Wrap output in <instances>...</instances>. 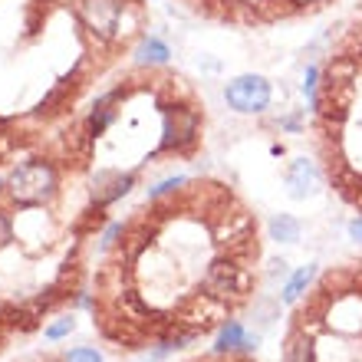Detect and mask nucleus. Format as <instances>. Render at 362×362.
<instances>
[{"label": "nucleus", "mask_w": 362, "mask_h": 362, "mask_svg": "<svg viewBox=\"0 0 362 362\" xmlns=\"http://www.w3.org/2000/svg\"><path fill=\"white\" fill-rule=\"evenodd\" d=\"M264 286V224L230 181L168 178L109 224L89 320L115 353H175L224 333Z\"/></svg>", "instance_id": "f257e3e1"}, {"label": "nucleus", "mask_w": 362, "mask_h": 362, "mask_svg": "<svg viewBox=\"0 0 362 362\" xmlns=\"http://www.w3.org/2000/svg\"><path fill=\"white\" fill-rule=\"evenodd\" d=\"M148 37V0H0V165L49 158Z\"/></svg>", "instance_id": "f03ea898"}, {"label": "nucleus", "mask_w": 362, "mask_h": 362, "mask_svg": "<svg viewBox=\"0 0 362 362\" xmlns=\"http://www.w3.org/2000/svg\"><path fill=\"white\" fill-rule=\"evenodd\" d=\"M89 178L23 158L0 181V356L43 333L69 306L89 310V250L76 228Z\"/></svg>", "instance_id": "7ed1b4c3"}, {"label": "nucleus", "mask_w": 362, "mask_h": 362, "mask_svg": "<svg viewBox=\"0 0 362 362\" xmlns=\"http://www.w3.org/2000/svg\"><path fill=\"white\" fill-rule=\"evenodd\" d=\"M208 105L188 76L135 63L93 99L69 139L66 172H139L148 165L194 162L204 152Z\"/></svg>", "instance_id": "20e7f679"}, {"label": "nucleus", "mask_w": 362, "mask_h": 362, "mask_svg": "<svg viewBox=\"0 0 362 362\" xmlns=\"http://www.w3.org/2000/svg\"><path fill=\"white\" fill-rule=\"evenodd\" d=\"M303 93L316 165L329 191L362 218V0L329 33Z\"/></svg>", "instance_id": "39448f33"}, {"label": "nucleus", "mask_w": 362, "mask_h": 362, "mask_svg": "<svg viewBox=\"0 0 362 362\" xmlns=\"http://www.w3.org/2000/svg\"><path fill=\"white\" fill-rule=\"evenodd\" d=\"M280 362H362V250L313 274L290 303Z\"/></svg>", "instance_id": "423d86ee"}, {"label": "nucleus", "mask_w": 362, "mask_h": 362, "mask_svg": "<svg viewBox=\"0 0 362 362\" xmlns=\"http://www.w3.org/2000/svg\"><path fill=\"white\" fill-rule=\"evenodd\" d=\"M198 20L238 30H270L320 17L339 0H175Z\"/></svg>", "instance_id": "0eeeda50"}, {"label": "nucleus", "mask_w": 362, "mask_h": 362, "mask_svg": "<svg viewBox=\"0 0 362 362\" xmlns=\"http://www.w3.org/2000/svg\"><path fill=\"white\" fill-rule=\"evenodd\" d=\"M224 103L240 115H257L274 103V86H270L264 76L244 73V76H234L228 86H224Z\"/></svg>", "instance_id": "6e6552de"}, {"label": "nucleus", "mask_w": 362, "mask_h": 362, "mask_svg": "<svg viewBox=\"0 0 362 362\" xmlns=\"http://www.w3.org/2000/svg\"><path fill=\"white\" fill-rule=\"evenodd\" d=\"M142 185L139 172H119V168H95L89 175V201L99 208H112L115 201L129 198Z\"/></svg>", "instance_id": "1a4fd4ad"}, {"label": "nucleus", "mask_w": 362, "mask_h": 362, "mask_svg": "<svg viewBox=\"0 0 362 362\" xmlns=\"http://www.w3.org/2000/svg\"><path fill=\"white\" fill-rule=\"evenodd\" d=\"M286 188L293 198H306V194H316V188L323 185V172H320V165L310 162V158H293V162L286 165Z\"/></svg>", "instance_id": "9d476101"}, {"label": "nucleus", "mask_w": 362, "mask_h": 362, "mask_svg": "<svg viewBox=\"0 0 362 362\" xmlns=\"http://www.w3.org/2000/svg\"><path fill=\"white\" fill-rule=\"evenodd\" d=\"M181 362H260L257 356L244 349V346H218V349H208V353H194Z\"/></svg>", "instance_id": "9b49d317"}, {"label": "nucleus", "mask_w": 362, "mask_h": 362, "mask_svg": "<svg viewBox=\"0 0 362 362\" xmlns=\"http://www.w3.org/2000/svg\"><path fill=\"white\" fill-rule=\"evenodd\" d=\"M73 329H76V316H73V313H63V316H57V323L49 320V326L43 329V336L57 343V339H63V336L73 333Z\"/></svg>", "instance_id": "f8f14e48"}, {"label": "nucleus", "mask_w": 362, "mask_h": 362, "mask_svg": "<svg viewBox=\"0 0 362 362\" xmlns=\"http://www.w3.org/2000/svg\"><path fill=\"white\" fill-rule=\"evenodd\" d=\"M270 230H274V238L286 240V244L300 238V224H296L293 218H286V214H280V218L274 221V228H270Z\"/></svg>", "instance_id": "ddd939ff"}, {"label": "nucleus", "mask_w": 362, "mask_h": 362, "mask_svg": "<svg viewBox=\"0 0 362 362\" xmlns=\"http://www.w3.org/2000/svg\"><path fill=\"white\" fill-rule=\"evenodd\" d=\"M66 362H103V353L93 349V346H76L66 353Z\"/></svg>", "instance_id": "4468645a"}, {"label": "nucleus", "mask_w": 362, "mask_h": 362, "mask_svg": "<svg viewBox=\"0 0 362 362\" xmlns=\"http://www.w3.org/2000/svg\"><path fill=\"white\" fill-rule=\"evenodd\" d=\"M27 362H33V359H27Z\"/></svg>", "instance_id": "2eb2a0df"}]
</instances>
